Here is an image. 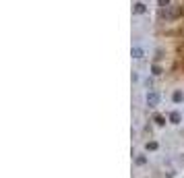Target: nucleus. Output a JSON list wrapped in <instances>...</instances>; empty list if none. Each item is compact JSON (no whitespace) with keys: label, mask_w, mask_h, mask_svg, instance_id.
<instances>
[{"label":"nucleus","mask_w":184,"mask_h":178,"mask_svg":"<svg viewBox=\"0 0 184 178\" xmlns=\"http://www.w3.org/2000/svg\"><path fill=\"white\" fill-rule=\"evenodd\" d=\"M133 13H134V15H145V13H147V6H145V2H141V0H139V2L133 6Z\"/></svg>","instance_id":"f257e3e1"},{"label":"nucleus","mask_w":184,"mask_h":178,"mask_svg":"<svg viewBox=\"0 0 184 178\" xmlns=\"http://www.w3.org/2000/svg\"><path fill=\"white\" fill-rule=\"evenodd\" d=\"M157 93H155V91H149V93H147V104H149V106H155V104H157Z\"/></svg>","instance_id":"f03ea898"},{"label":"nucleus","mask_w":184,"mask_h":178,"mask_svg":"<svg viewBox=\"0 0 184 178\" xmlns=\"http://www.w3.org/2000/svg\"><path fill=\"white\" fill-rule=\"evenodd\" d=\"M172 99H174V104H180V102H184V93L180 89H176L174 93H172Z\"/></svg>","instance_id":"7ed1b4c3"},{"label":"nucleus","mask_w":184,"mask_h":178,"mask_svg":"<svg viewBox=\"0 0 184 178\" xmlns=\"http://www.w3.org/2000/svg\"><path fill=\"white\" fill-rule=\"evenodd\" d=\"M180 120H182L180 112H172V114H170V122H172V124H180Z\"/></svg>","instance_id":"20e7f679"},{"label":"nucleus","mask_w":184,"mask_h":178,"mask_svg":"<svg viewBox=\"0 0 184 178\" xmlns=\"http://www.w3.org/2000/svg\"><path fill=\"white\" fill-rule=\"evenodd\" d=\"M145 149H147V151H157V149H159V143H157V141H147Z\"/></svg>","instance_id":"39448f33"},{"label":"nucleus","mask_w":184,"mask_h":178,"mask_svg":"<svg viewBox=\"0 0 184 178\" xmlns=\"http://www.w3.org/2000/svg\"><path fill=\"white\" fill-rule=\"evenodd\" d=\"M143 54H145L143 48H139V46H134L133 48V58H143Z\"/></svg>","instance_id":"423d86ee"},{"label":"nucleus","mask_w":184,"mask_h":178,"mask_svg":"<svg viewBox=\"0 0 184 178\" xmlns=\"http://www.w3.org/2000/svg\"><path fill=\"white\" fill-rule=\"evenodd\" d=\"M153 120H155V124H159V126H164V124H165V118L161 116V114H155Z\"/></svg>","instance_id":"0eeeda50"},{"label":"nucleus","mask_w":184,"mask_h":178,"mask_svg":"<svg viewBox=\"0 0 184 178\" xmlns=\"http://www.w3.org/2000/svg\"><path fill=\"white\" fill-rule=\"evenodd\" d=\"M151 73H153L155 77H159V75L164 73V69H161V66H159V64H153V66H151Z\"/></svg>","instance_id":"6e6552de"},{"label":"nucleus","mask_w":184,"mask_h":178,"mask_svg":"<svg viewBox=\"0 0 184 178\" xmlns=\"http://www.w3.org/2000/svg\"><path fill=\"white\" fill-rule=\"evenodd\" d=\"M134 164H137V166H145V164H147V158H145V155H139Z\"/></svg>","instance_id":"1a4fd4ad"},{"label":"nucleus","mask_w":184,"mask_h":178,"mask_svg":"<svg viewBox=\"0 0 184 178\" xmlns=\"http://www.w3.org/2000/svg\"><path fill=\"white\" fill-rule=\"evenodd\" d=\"M157 4H159V8H168V6H170V0H157Z\"/></svg>","instance_id":"9d476101"},{"label":"nucleus","mask_w":184,"mask_h":178,"mask_svg":"<svg viewBox=\"0 0 184 178\" xmlns=\"http://www.w3.org/2000/svg\"><path fill=\"white\" fill-rule=\"evenodd\" d=\"M141 2H145V0H141Z\"/></svg>","instance_id":"9b49d317"}]
</instances>
